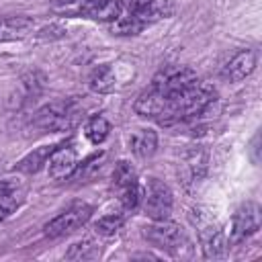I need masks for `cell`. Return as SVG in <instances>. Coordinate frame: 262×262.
<instances>
[{
  "label": "cell",
  "mask_w": 262,
  "mask_h": 262,
  "mask_svg": "<svg viewBox=\"0 0 262 262\" xmlns=\"http://www.w3.org/2000/svg\"><path fill=\"white\" fill-rule=\"evenodd\" d=\"M205 170H207V151L203 147L190 149L184 156L182 164H180V174H182V178H184L186 184L201 180L203 174H205Z\"/></svg>",
  "instance_id": "obj_11"
},
{
  "label": "cell",
  "mask_w": 262,
  "mask_h": 262,
  "mask_svg": "<svg viewBox=\"0 0 262 262\" xmlns=\"http://www.w3.org/2000/svg\"><path fill=\"white\" fill-rule=\"evenodd\" d=\"M78 166V158H76V149L68 143L63 145H55V149L51 151L49 160H47V172L53 180H63L70 178L74 174Z\"/></svg>",
  "instance_id": "obj_8"
},
{
  "label": "cell",
  "mask_w": 262,
  "mask_h": 262,
  "mask_svg": "<svg viewBox=\"0 0 262 262\" xmlns=\"http://www.w3.org/2000/svg\"><path fill=\"white\" fill-rule=\"evenodd\" d=\"M256 63H258V53L254 49H242L223 66L221 76L229 82H242L256 70Z\"/></svg>",
  "instance_id": "obj_9"
},
{
  "label": "cell",
  "mask_w": 262,
  "mask_h": 262,
  "mask_svg": "<svg viewBox=\"0 0 262 262\" xmlns=\"http://www.w3.org/2000/svg\"><path fill=\"white\" fill-rule=\"evenodd\" d=\"M113 182H115V188L121 192L123 188H129V186H133V184H137L139 180H137V172H135V168H133L129 162L121 160V162H117V166H115Z\"/></svg>",
  "instance_id": "obj_17"
},
{
  "label": "cell",
  "mask_w": 262,
  "mask_h": 262,
  "mask_svg": "<svg viewBox=\"0 0 262 262\" xmlns=\"http://www.w3.org/2000/svg\"><path fill=\"white\" fill-rule=\"evenodd\" d=\"M121 10H123L121 0H92L82 16L102 23H115L121 16Z\"/></svg>",
  "instance_id": "obj_13"
},
{
  "label": "cell",
  "mask_w": 262,
  "mask_h": 262,
  "mask_svg": "<svg viewBox=\"0 0 262 262\" xmlns=\"http://www.w3.org/2000/svg\"><path fill=\"white\" fill-rule=\"evenodd\" d=\"M102 160H104V154H94V156L86 158L82 164L76 166V170H74V174H72L70 178H74V180H78V182L90 180V178L102 168Z\"/></svg>",
  "instance_id": "obj_18"
},
{
  "label": "cell",
  "mask_w": 262,
  "mask_h": 262,
  "mask_svg": "<svg viewBox=\"0 0 262 262\" xmlns=\"http://www.w3.org/2000/svg\"><path fill=\"white\" fill-rule=\"evenodd\" d=\"M215 100V90L184 66H168L137 96L133 108L160 125H176L201 117Z\"/></svg>",
  "instance_id": "obj_1"
},
{
  "label": "cell",
  "mask_w": 262,
  "mask_h": 262,
  "mask_svg": "<svg viewBox=\"0 0 262 262\" xmlns=\"http://www.w3.org/2000/svg\"><path fill=\"white\" fill-rule=\"evenodd\" d=\"M82 117V108L78 104V100H55L45 104L43 108H39L33 119H31V127L41 131V133H53V131H68L72 127L78 125Z\"/></svg>",
  "instance_id": "obj_3"
},
{
  "label": "cell",
  "mask_w": 262,
  "mask_h": 262,
  "mask_svg": "<svg viewBox=\"0 0 262 262\" xmlns=\"http://www.w3.org/2000/svg\"><path fill=\"white\" fill-rule=\"evenodd\" d=\"M199 237L203 244V252L207 258H221L225 254L227 248V239L225 233L221 229V225L209 221V223H201L199 225Z\"/></svg>",
  "instance_id": "obj_10"
},
{
  "label": "cell",
  "mask_w": 262,
  "mask_h": 262,
  "mask_svg": "<svg viewBox=\"0 0 262 262\" xmlns=\"http://www.w3.org/2000/svg\"><path fill=\"white\" fill-rule=\"evenodd\" d=\"M35 23L29 16H4L0 18V43L16 41L33 31Z\"/></svg>",
  "instance_id": "obj_12"
},
{
  "label": "cell",
  "mask_w": 262,
  "mask_h": 262,
  "mask_svg": "<svg viewBox=\"0 0 262 262\" xmlns=\"http://www.w3.org/2000/svg\"><path fill=\"white\" fill-rule=\"evenodd\" d=\"M23 196L20 192H16L14 188H6V190H0V221H4L6 217H10L18 205H20Z\"/></svg>",
  "instance_id": "obj_21"
},
{
  "label": "cell",
  "mask_w": 262,
  "mask_h": 262,
  "mask_svg": "<svg viewBox=\"0 0 262 262\" xmlns=\"http://www.w3.org/2000/svg\"><path fill=\"white\" fill-rule=\"evenodd\" d=\"M53 149H55V145H43V147L31 151L29 156H25V158L16 164V170H18V172H25V174H35V172H39V170L47 164V160H49V156H51Z\"/></svg>",
  "instance_id": "obj_16"
},
{
  "label": "cell",
  "mask_w": 262,
  "mask_h": 262,
  "mask_svg": "<svg viewBox=\"0 0 262 262\" xmlns=\"http://www.w3.org/2000/svg\"><path fill=\"white\" fill-rule=\"evenodd\" d=\"M90 215H92V207L90 205H86V203H74L66 211H61L57 217H53L49 223H45L43 233L47 237H51V239L61 237V235H68V233L80 229L84 223H88Z\"/></svg>",
  "instance_id": "obj_6"
},
{
  "label": "cell",
  "mask_w": 262,
  "mask_h": 262,
  "mask_svg": "<svg viewBox=\"0 0 262 262\" xmlns=\"http://www.w3.org/2000/svg\"><path fill=\"white\" fill-rule=\"evenodd\" d=\"M143 235L147 237V242H151L156 248L166 250L174 256H184V250H190V239L186 237L184 229L168 219H160L154 225L145 227Z\"/></svg>",
  "instance_id": "obj_4"
},
{
  "label": "cell",
  "mask_w": 262,
  "mask_h": 262,
  "mask_svg": "<svg viewBox=\"0 0 262 262\" xmlns=\"http://www.w3.org/2000/svg\"><path fill=\"white\" fill-rule=\"evenodd\" d=\"M123 223H125V217H123L121 213H111V215L100 217V219L94 223V229H96L98 235L108 237V235H115V233L123 227Z\"/></svg>",
  "instance_id": "obj_20"
},
{
  "label": "cell",
  "mask_w": 262,
  "mask_h": 262,
  "mask_svg": "<svg viewBox=\"0 0 262 262\" xmlns=\"http://www.w3.org/2000/svg\"><path fill=\"white\" fill-rule=\"evenodd\" d=\"M92 0H53V10L66 16H82Z\"/></svg>",
  "instance_id": "obj_22"
},
{
  "label": "cell",
  "mask_w": 262,
  "mask_h": 262,
  "mask_svg": "<svg viewBox=\"0 0 262 262\" xmlns=\"http://www.w3.org/2000/svg\"><path fill=\"white\" fill-rule=\"evenodd\" d=\"M141 203H143L145 215L154 221H160V219H170L172 207H174V196H172V190L168 188V184H164L158 178H149L143 188Z\"/></svg>",
  "instance_id": "obj_5"
},
{
  "label": "cell",
  "mask_w": 262,
  "mask_h": 262,
  "mask_svg": "<svg viewBox=\"0 0 262 262\" xmlns=\"http://www.w3.org/2000/svg\"><path fill=\"white\" fill-rule=\"evenodd\" d=\"M145 2H149V0H121V6L127 8V10H133V8H137V6L145 4Z\"/></svg>",
  "instance_id": "obj_24"
},
{
  "label": "cell",
  "mask_w": 262,
  "mask_h": 262,
  "mask_svg": "<svg viewBox=\"0 0 262 262\" xmlns=\"http://www.w3.org/2000/svg\"><path fill=\"white\" fill-rule=\"evenodd\" d=\"M258 227H260V207L256 203H246L233 215V223H231V231H229V242L231 244H239L246 237H250L252 233H256Z\"/></svg>",
  "instance_id": "obj_7"
},
{
  "label": "cell",
  "mask_w": 262,
  "mask_h": 262,
  "mask_svg": "<svg viewBox=\"0 0 262 262\" xmlns=\"http://www.w3.org/2000/svg\"><path fill=\"white\" fill-rule=\"evenodd\" d=\"M108 131H111V123H108L102 115H94V117L86 123V137H88L94 145H100V143L108 137Z\"/></svg>",
  "instance_id": "obj_19"
},
{
  "label": "cell",
  "mask_w": 262,
  "mask_h": 262,
  "mask_svg": "<svg viewBox=\"0 0 262 262\" xmlns=\"http://www.w3.org/2000/svg\"><path fill=\"white\" fill-rule=\"evenodd\" d=\"M88 86L92 92L96 94H108L115 90L117 86V78H115V72L111 66H98L90 72L88 76Z\"/></svg>",
  "instance_id": "obj_14"
},
{
  "label": "cell",
  "mask_w": 262,
  "mask_h": 262,
  "mask_svg": "<svg viewBox=\"0 0 262 262\" xmlns=\"http://www.w3.org/2000/svg\"><path fill=\"white\" fill-rule=\"evenodd\" d=\"M100 254V250H98V246H94L92 242H80V244H74L72 246V250L66 254V258H70V260H92V258H96Z\"/></svg>",
  "instance_id": "obj_23"
},
{
  "label": "cell",
  "mask_w": 262,
  "mask_h": 262,
  "mask_svg": "<svg viewBox=\"0 0 262 262\" xmlns=\"http://www.w3.org/2000/svg\"><path fill=\"white\" fill-rule=\"evenodd\" d=\"M129 145H131V151L137 158H141V160L151 158L154 151H156V147H158V135L151 129H141V131H137V133L131 135Z\"/></svg>",
  "instance_id": "obj_15"
},
{
  "label": "cell",
  "mask_w": 262,
  "mask_h": 262,
  "mask_svg": "<svg viewBox=\"0 0 262 262\" xmlns=\"http://www.w3.org/2000/svg\"><path fill=\"white\" fill-rule=\"evenodd\" d=\"M172 14H174V4L170 0H149V2L129 10L127 16H119L111 25V31L115 35H137L145 27H149L162 18H168Z\"/></svg>",
  "instance_id": "obj_2"
}]
</instances>
